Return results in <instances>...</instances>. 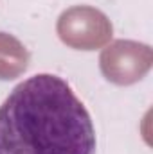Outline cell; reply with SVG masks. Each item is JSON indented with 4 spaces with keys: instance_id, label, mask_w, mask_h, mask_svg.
Returning <instances> with one entry per match:
<instances>
[{
    "instance_id": "6da1fadb",
    "label": "cell",
    "mask_w": 153,
    "mask_h": 154,
    "mask_svg": "<svg viewBox=\"0 0 153 154\" xmlns=\"http://www.w3.org/2000/svg\"><path fill=\"white\" fill-rule=\"evenodd\" d=\"M0 154H96L90 113L61 77L36 74L0 106Z\"/></svg>"
}]
</instances>
